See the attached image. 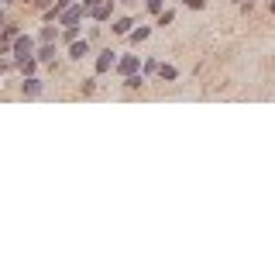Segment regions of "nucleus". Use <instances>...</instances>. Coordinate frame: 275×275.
I'll return each mask as SVG.
<instances>
[{
	"label": "nucleus",
	"instance_id": "nucleus-2",
	"mask_svg": "<svg viewBox=\"0 0 275 275\" xmlns=\"http://www.w3.org/2000/svg\"><path fill=\"white\" fill-rule=\"evenodd\" d=\"M110 69H117V52H114V48H103L97 55V62H93V73L103 76V73H110Z\"/></svg>",
	"mask_w": 275,
	"mask_h": 275
},
{
	"label": "nucleus",
	"instance_id": "nucleus-13",
	"mask_svg": "<svg viewBox=\"0 0 275 275\" xmlns=\"http://www.w3.org/2000/svg\"><path fill=\"white\" fill-rule=\"evenodd\" d=\"M62 41H65V45H73V41L79 38V24H65V28H62V35H59Z\"/></svg>",
	"mask_w": 275,
	"mask_h": 275
},
{
	"label": "nucleus",
	"instance_id": "nucleus-8",
	"mask_svg": "<svg viewBox=\"0 0 275 275\" xmlns=\"http://www.w3.org/2000/svg\"><path fill=\"white\" fill-rule=\"evenodd\" d=\"M114 4H117V0H103V4H100L97 11H93V21H97V24L110 21V18H114Z\"/></svg>",
	"mask_w": 275,
	"mask_h": 275
},
{
	"label": "nucleus",
	"instance_id": "nucleus-28",
	"mask_svg": "<svg viewBox=\"0 0 275 275\" xmlns=\"http://www.w3.org/2000/svg\"><path fill=\"white\" fill-rule=\"evenodd\" d=\"M24 4H31V0H24Z\"/></svg>",
	"mask_w": 275,
	"mask_h": 275
},
{
	"label": "nucleus",
	"instance_id": "nucleus-23",
	"mask_svg": "<svg viewBox=\"0 0 275 275\" xmlns=\"http://www.w3.org/2000/svg\"><path fill=\"white\" fill-rule=\"evenodd\" d=\"M7 24V11H4V4H0V28Z\"/></svg>",
	"mask_w": 275,
	"mask_h": 275
},
{
	"label": "nucleus",
	"instance_id": "nucleus-20",
	"mask_svg": "<svg viewBox=\"0 0 275 275\" xmlns=\"http://www.w3.org/2000/svg\"><path fill=\"white\" fill-rule=\"evenodd\" d=\"M100 4H103V0H83V7H86V14H90V18H93V11H97Z\"/></svg>",
	"mask_w": 275,
	"mask_h": 275
},
{
	"label": "nucleus",
	"instance_id": "nucleus-25",
	"mask_svg": "<svg viewBox=\"0 0 275 275\" xmlns=\"http://www.w3.org/2000/svg\"><path fill=\"white\" fill-rule=\"evenodd\" d=\"M268 11H272V14H275V0H268Z\"/></svg>",
	"mask_w": 275,
	"mask_h": 275
},
{
	"label": "nucleus",
	"instance_id": "nucleus-18",
	"mask_svg": "<svg viewBox=\"0 0 275 275\" xmlns=\"http://www.w3.org/2000/svg\"><path fill=\"white\" fill-rule=\"evenodd\" d=\"M97 83H100V76H97V73H93V76H90V79H83V93L90 97V93L97 90Z\"/></svg>",
	"mask_w": 275,
	"mask_h": 275
},
{
	"label": "nucleus",
	"instance_id": "nucleus-16",
	"mask_svg": "<svg viewBox=\"0 0 275 275\" xmlns=\"http://www.w3.org/2000/svg\"><path fill=\"white\" fill-rule=\"evenodd\" d=\"M148 35H152V28H138V31H131V35H127V38H131V45H141Z\"/></svg>",
	"mask_w": 275,
	"mask_h": 275
},
{
	"label": "nucleus",
	"instance_id": "nucleus-9",
	"mask_svg": "<svg viewBox=\"0 0 275 275\" xmlns=\"http://www.w3.org/2000/svg\"><path fill=\"white\" fill-rule=\"evenodd\" d=\"M131 28H134V18H117V21H110V31H114V35H124V38L131 35Z\"/></svg>",
	"mask_w": 275,
	"mask_h": 275
},
{
	"label": "nucleus",
	"instance_id": "nucleus-19",
	"mask_svg": "<svg viewBox=\"0 0 275 275\" xmlns=\"http://www.w3.org/2000/svg\"><path fill=\"white\" fill-rule=\"evenodd\" d=\"M172 21H176L172 11H162V14H158V28H165V24H172Z\"/></svg>",
	"mask_w": 275,
	"mask_h": 275
},
{
	"label": "nucleus",
	"instance_id": "nucleus-3",
	"mask_svg": "<svg viewBox=\"0 0 275 275\" xmlns=\"http://www.w3.org/2000/svg\"><path fill=\"white\" fill-rule=\"evenodd\" d=\"M83 18H90L86 14V7H83V0H76L69 11H62V18H59V24L65 28V24H83Z\"/></svg>",
	"mask_w": 275,
	"mask_h": 275
},
{
	"label": "nucleus",
	"instance_id": "nucleus-11",
	"mask_svg": "<svg viewBox=\"0 0 275 275\" xmlns=\"http://www.w3.org/2000/svg\"><path fill=\"white\" fill-rule=\"evenodd\" d=\"M18 35H21V24H14V21H7V24L0 28V38H4V41H14Z\"/></svg>",
	"mask_w": 275,
	"mask_h": 275
},
{
	"label": "nucleus",
	"instance_id": "nucleus-4",
	"mask_svg": "<svg viewBox=\"0 0 275 275\" xmlns=\"http://www.w3.org/2000/svg\"><path fill=\"white\" fill-rule=\"evenodd\" d=\"M41 90H45V83H41L38 76H24V79H21V97L31 100V97H38Z\"/></svg>",
	"mask_w": 275,
	"mask_h": 275
},
{
	"label": "nucleus",
	"instance_id": "nucleus-5",
	"mask_svg": "<svg viewBox=\"0 0 275 275\" xmlns=\"http://www.w3.org/2000/svg\"><path fill=\"white\" fill-rule=\"evenodd\" d=\"M35 59L45 62V65H55V41H41L35 48Z\"/></svg>",
	"mask_w": 275,
	"mask_h": 275
},
{
	"label": "nucleus",
	"instance_id": "nucleus-15",
	"mask_svg": "<svg viewBox=\"0 0 275 275\" xmlns=\"http://www.w3.org/2000/svg\"><path fill=\"white\" fill-rule=\"evenodd\" d=\"M145 11H148V14H162V11H165V0H145Z\"/></svg>",
	"mask_w": 275,
	"mask_h": 275
},
{
	"label": "nucleus",
	"instance_id": "nucleus-26",
	"mask_svg": "<svg viewBox=\"0 0 275 275\" xmlns=\"http://www.w3.org/2000/svg\"><path fill=\"white\" fill-rule=\"evenodd\" d=\"M251 4H255V0H248V7H251Z\"/></svg>",
	"mask_w": 275,
	"mask_h": 275
},
{
	"label": "nucleus",
	"instance_id": "nucleus-17",
	"mask_svg": "<svg viewBox=\"0 0 275 275\" xmlns=\"http://www.w3.org/2000/svg\"><path fill=\"white\" fill-rule=\"evenodd\" d=\"M158 65H162L158 59H148V62H141V69H145V76H158Z\"/></svg>",
	"mask_w": 275,
	"mask_h": 275
},
{
	"label": "nucleus",
	"instance_id": "nucleus-14",
	"mask_svg": "<svg viewBox=\"0 0 275 275\" xmlns=\"http://www.w3.org/2000/svg\"><path fill=\"white\" fill-rule=\"evenodd\" d=\"M59 35H62V31H55V28L48 24V28H41V31H38V41H59Z\"/></svg>",
	"mask_w": 275,
	"mask_h": 275
},
{
	"label": "nucleus",
	"instance_id": "nucleus-1",
	"mask_svg": "<svg viewBox=\"0 0 275 275\" xmlns=\"http://www.w3.org/2000/svg\"><path fill=\"white\" fill-rule=\"evenodd\" d=\"M35 48H38V41L31 38V35H24V31H21L18 38L11 41V52H14V62L28 59V55H35Z\"/></svg>",
	"mask_w": 275,
	"mask_h": 275
},
{
	"label": "nucleus",
	"instance_id": "nucleus-24",
	"mask_svg": "<svg viewBox=\"0 0 275 275\" xmlns=\"http://www.w3.org/2000/svg\"><path fill=\"white\" fill-rule=\"evenodd\" d=\"M0 4H4V7H11V4H18V0H0Z\"/></svg>",
	"mask_w": 275,
	"mask_h": 275
},
{
	"label": "nucleus",
	"instance_id": "nucleus-10",
	"mask_svg": "<svg viewBox=\"0 0 275 275\" xmlns=\"http://www.w3.org/2000/svg\"><path fill=\"white\" fill-rule=\"evenodd\" d=\"M158 79H162V83H176V79H179V69L162 62V65H158Z\"/></svg>",
	"mask_w": 275,
	"mask_h": 275
},
{
	"label": "nucleus",
	"instance_id": "nucleus-27",
	"mask_svg": "<svg viewBox=\"0 0 275 275\" xmlns=\"http://www.w3.org/2000/svg\"><path fill=\"white\" fill-rule=\"evenodd\" d=\"M234 4H244V0H234Z\"/></svg>",
	"mask_w": 275,
	"mask_h": 275
},
{
	"label": "nucleus",
	"instance_id": "nucleus-21",
	"mask_svg": "<svg viewBox=\"0 0 275 275\" xmlns=\"http://www.w3.org/2000/svg\"><path fill=\"white\" fill-rule=\"evenodd\" d=\"M182 4H186L189 11H203V7H207V0H182Z\"/></svg>",
	"mask_w": 275,
	"mask_h": 275
},
{
	"label": "nucleus",
	"instance_id": "nucleus-7",
	"mask_svg": "<svg viewBox=\"0 0 275 275\" xmlns=\"http://www.w3.org/2000/svg\"><path fill=\"white\" fill-rule=\"evenodd\" d=\"M86 55H90V41H86V38H83V41L76 38L73 45H69V59H73V62H83Z\"/></svg>",
	"mask_w": 275,
	"mask_h": 275
},
{
	"label": "nucleus",
	"instance_id": "nucleus-6",
	"mask_svg": "<svg viewBox=\"0 0 275 275\" xmlns=\"http://www.w3.org/2000/svg\"><path fill=\"white\" fill-rule=\"evenodd\" d=\"M117 73H120V76L141 73V59H138V55H124V59H117Z\"/></svg>",
	"mask_w": 275,
	"mask_h": 275
},
{
	"label": "nucleus",
	"instance_id": "nucleus-22",
	"mask_svg": "<svg viewBox=\"0 0 275 275\" xmlns=\"http://www.w3.org/2000/svg\"><path fill=\"white\" fill-rule=\"evenodd\" d=\"M52 4H55V0H31V7H38V11H48Z\"/></svg>",
	"mask_w": 275,
	"mask_h": 275
},
{
	"label": "nucleus",
	"instance_id": "nucleus-12",
	"mask_svg": "<svg viewBox=\"0 0 275 275\" xmlns=\"http://www.w3.org/2000/svg\"><path fill=\"white\" fill-rule=\"evenodd\" d=\"M145 86V73H131V76H124V90H141Z\"/></svg>",
	"mask_w": 275,
	"mask_h": 275
}]
</instances>
